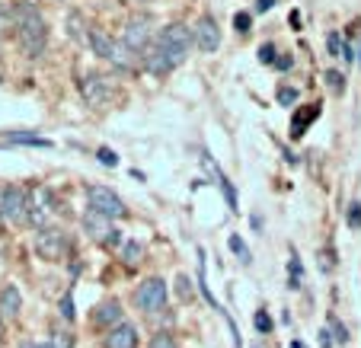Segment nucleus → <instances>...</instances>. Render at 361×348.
<instances>
[{
  "label": "nucleus",
  "instance_id": "obj_1",
  "mask_svg": "<svg viewBox=\"0 0 361 348\" xmlns=\"http://www.w3.org/2000/svg\"><path fill=\"white\" fill-rule=\"evenodd\" d=\"M192 42H195V35H192L183 23H170V26H164L157 32L154 48H147L144 68H147L150 74H166V70L179 68V64L185 61V55H189Z\"/></svg>",
  "mask_w": 361,
  "mask_h": 348
},
{
  "label": "nucleus",
  "instance_id": "obj_2",
  "mask_svg": "<svg viewBox=\"0 0 361 348\" xmlns=\"http://www.w3.org/2000/svg\"><path fill=\"white\" fill-rule=\"evenodd\" d=\"M16 35H20V45L26 48L29 58H39L48 45V26L42 20V13L32 4H23L16 7Z\"/></svg>",
  "mask_w": 361,
  "mask_h": 348
},
{
  "label": "nucleus",
  "instance_id": "obj_3",
  "mask_svg": "<svg viewBox=\"0 0 361 348\" xmlns=\"http://www.w3.org/2000/svg\"><path fill=\"white\" fill-rule=\"evenodd\" d=\"M87 39H90V45H93L96 55L106 58V61H109L112 68H118V70H135L137 55L131 51L128 45H125L122 39H112V35H106L102 29H90Z\"/></svg>",
  "mask_w": 361,
  "mask_h": 348
},
{
  "label": "nucleus",
  "instance_id": "obj_4",
  "mask_svg": "<svg viewBox=\"0 0 361 348\" xmlns=\"http://www.w3.org/2000/svg\"><path fill=\"white\" fill-rule=\"evenodd\" d=\"M166 301H170V291H166L164 278H144L135 291V307L147 316L166 310Z\"/></svg>",
  "mask_w": 361,
  "mask_h": 348
},
{
  "label": "nucleus",
  "instance_id": "obj_5",
  "mask_svg": "<svg viewBox=\"0 0 361 348\" xmlns=\"http://www.w3.org/2000/svg\"><path fill=\"white\" fill-rule=\"evenodd\" d=\"M87 208L96 214H102V218H109V220L125 218V211H128L125 201L109 189V185H87Z\"/></svg>",
  "mask_w": 361,
  "mask_h": 348
},
{
  "label": "nucleus",
  "instance_id": "obj_6",
  "mask_svg": "<svg viewBox=\"0 0 361 348\" xmlns=\"http://www.w3.org/2000/svg\"><path fill=\"white\" fill-rule=\"evenodd\" d=\"M0 218L10 224H23L29 220V192L23 185H7L0 195Z\"/></svg>",
  "mask_w": 361,
  "mask_h": 348
},
{
  "label": "nucleus",
  "instance_id": "obj_7",
  "mask_svg": "<svg viewBox=\"0 0 361 348\" xmlns=\"http://www.w3.org/2000/svg\"><path fill=\"white\" fill-rule=\"evenodd\" d=\"M80 93H83V99H87L93 109H99V106H106V103H112V96H116V89H112V83L106 80V77H99V74H87L80 80Z\"/></svg>",
  "mask_w": 361,
  "mask_h": 348
},
{
  "label": "nucleus",
  "instance_id": "obj_8",
  "mask_svg": "<svg viewBox=\"0 0 361 348\" xmlns=\"http://www.w3.org/2000/svg\"><path fill=\"white\" fill-rule=\"evenodd\" d=\"M51 211H55V198H51L48 185H35V189H29V220L45 230V220H48Z\"/></svg>",
  "mask_w": 361,
  "mask_h": 348
},
{
  "label": "nucleus",
  "instance_id": "obj_9",
  "mask_svg": "<svg viewBox=\"0 0 361 348\" xmlns=\"http://www.w3.org/2000/svg\"><path fill=\"white\" fill-rule=\"evenodd\" d=\"M35 253H39L42 259H61V256L68 253V237H64L61 230H55V227L39 230V237H35Z\"/></svg>",
  "mask_w": 361,
  "mask_h": 348
},
{
  "label": "nucleus",
  "instance_id": "obj_10",
  "mask_svg": "<svg viewBox=\"0 0 361 348\" xmlns=\"http://www.w3.org/2000/svg\"><path fill=\"white\" fill-rule=\"evenodd\" d=\"M147 39H150V16H144V13L131 16V20L125 23L122 42L131 48V51H141V48L147 45Z\"/></svg>",
  "mask_w": 361,
  "mask_h": 348
},
{
  "label": "nucleus",
  "instance_id": "obj_11",
  "mask_svg": "<svg viewBox=\"0 0 361 348\" xmlns=\"http://www.w3.org/2000/svg\"><path fill=\"white\" fill-rule=\"evenodd\" d=\"M195 45L202 48L204 55H212V51H218L221 48V29L218 23H214V16H202V20L195 23Z\"/></svg>",
  "mask_w": 361,
  "mask_h": 348
},
{
  "label": "nucleus",
  "instance_id": "obj_12",
  "mask_svg": "<svg viewBox=\"0 0 361 348\" xmlns=\"http://www.w3.org/2000/svg\"><path fill=\"white\" fill-rule=\"evenodd\" d=\"M83 230H87L96 243H109V240H116V230H112L109 218H102V214H96V211L83 214Z\"/></svg>",
  "mask_w": 361,
  "mask_h": 348
},
{
  "label": "nucleus",
  "instance_id": "obj_13",
  "mask_svg": "<svg viewBox=\"0 0 361 348\" xmlns=\"http://www.w3.org/2000/svg\"><path fill=\"white\" fill-rule=\"evenodd\" d=\"M102 345L106 348H137L141 339H137V329L131 326V323H118L116 329H109V335L102 339Z\"/></svg>",
  "mask_w": 361,
  "mask_h": 348
},
{
  "label": "nucleus",
  "instance_id": "obj_14",
  "mask_svg": "<svg viewBox=\"0 0 361 348\" xmlns=\"http://www.w3.org/2000/svg\"><path fill=\"white\" fill-rule=\"evenodd\" d=\"M204 163H208V170H212L214 179L221 182V192H224V198H227V208H231V211H237V208H240V198H237V189H233V182L224 176V170L214 163V157H212L208 151H204Z\"/></svg>",
  "mask_w": 361,
  "mask_h": 348
},
{
  "label": "nucleus",
  "instance_id": "obj_15",
  "mask_svg": "<svg viewBox=\"0 0 361 348\" xmlns=\"http://www.w3.org/2000/svg\"><path fill=\"white\" fill-rule=\"evenodd\" d=\"M320 118V103H314V106H307V109H300V112H294V118H291V137L298 141V137H304L307 135V128Z\"/></svg>",
  "mask_w": 361,
  "mask_h": 348
},
{
  "label": "nucleus",
  "instance_id": "obj_16",
  "mask_svg": "<svg viewBox=\"0 0 361 348\" xmlns=\"http://www.w3.org/2000/svg\"><path fill=\"white\" fill-rule=\"evenodd\" d=\"M93 323H96V326H102V329H106V326L116 329L118 323H125L122 320V304H118V301L99 304V307H96V313H93Z\"/></svg>",
  "mask_w": 361,
  "mask_h": 348
},
{
  "label": "nucleus",
  "instance_id": "obj_17",
  "mask_svg": "<svg viewBox=\"0 0 361 348\" xmlns=\"http://www.w3.org/2000/svg\"><path fill=\"white\" fill-rule=\"evenodd\" d=\"M0 310H4V316H16L23 310V297L13 285H7L0 291Z\"/></svg>",
  "mask_w": 361,
  "mask_h": 348
},
{
  "label": "nucleus",
  "instance_id": "obj_18",
  "mask_svg": "<svg viewBox=\"0 0 361 348\" xmlns=\"http://www.w3.org/2000/svg\"><path fill=\"white\" fill-rule=\"evenodd\" d=\"M198 291H202V297L212 307H218V301H214V294L208 291V278H204V249H198Z\"/></svg>",
  "mask_w": 361,
  "mask_h": 348
},
{
  "label": "nucleus",
  "instance_id": "obj_19",
  "mask_svg": "<svg viewBox=\"0 0 361 348\" xmlns=\"http://www.w3.org/2000/svg\"><path fill=\"white\" fill-rule=\"evenodd\" d=\"M141 256H144V246L135 243V240H125V246H122V262H128V266H137V262H141Z\"/></svg>",
  "mask_w": 361,
  "mask_h": 348
},
{
  "label": "nucleus",
  "instance_id": "obj_20",
  "mask_svg": "<svg viewBox=\"0 0 361 348\" xmlns=\"http://www.w3.org/2000/svg\"><path fill=\"white\" fill-rule=\"evenodd\" d=\"M10 144H26V147H51L48 137H35V135H10Z\"/></svg>",
  "mask_w": 361,
  "mask_h": 348
},
{
  "label": "nucleus",
  "instance_id": "obj_21",
  "mask_svg": "<svg viewBox=\"0 0 361 348\" xmlns=\"http://www.w3.org/2000/svg\"><path fill=\"white\" fill-rule=\"evenodd\" d=\"M227 243H231V249H233V253H237V259L243 262V266H250V262H252V253H250V249H246V243H243V240H240L237 233H233V237L227 240Z\"/></svg>",
  "mask_w": 361,
  "mask_h": 348
},
{
  "label": "nucleus",
  "instance_id": "obj_22",
  "mask_svg": "<svg viewBox=\"0 0 361 348\" xmlns=\"http://www.w3.org/2000/svg\"><path fill=\"white\" fill-rule=\"evenodd\" d=\"M345 224L352 227V230H358L361 227V201H352L348 205V214H345Z\"/></svg>",
  "mask_w": 361,
  "mask_h": 348
},
{
  "label": "nucleus",
  "instance_id": "obj_23",
  "mask_svg": "<svg viewBox=\"0 0 361 348\" xmlns=\"http://www.w3.org/2000/svg\"><path fill=\"white\" fill-rule=\"evenodd\" d=\"M326 87L333 89V93H342V89H345V77H342L339 70H326Z\"/></svg>",
  "mask_w": 361,
  "mask_h": 348
},
{
  "label": "nucleus",
  "instance_id": "obj_24",
  "mask_svg": "<svg viewBox=\"0 0 361 348\" xmlns=\"http://www.w3.org/2000/svg\"><path fill=\"white\" fill-rule=\"evenodd\" d=\"M300 99V93L294 87H279V103L281 106H294Z\"/></svg>",
  "mask_w": 361,
  "mask_h": 348
},
{
  "label": "nucleus",
  "instance_id": "obj_25",
  "mask_svg": "<svg viewBox=\"0 0 361 348\" xmlns=\"http://www.w3.org/2000/svg\"><path fill=\"white\" fill-rule=\"evenodd\" d=\"M96 160H99L102 166H118V157L112 147H99V151H96Z\"/></svg>",
  "mask_w": 361,
  "mask_h": 348
},
{
  "label": "nucleus",
  "instance_id": "obj_26",
  "mask_svg": "<svg viewBox=\"0 0 361 348\" xmlns=\"http://www.w3.org/2000/svg\"><path fill=\"white\" fill-rule=\"evenodd\" d=\"M51 348H74V335L68 333H51V342H48Z\"/></svg>",
  "mask_w": 361,
  "mask_h": 348
},
{
  "label": "nucleus",
  "instance_id": "obj_27",
  "mask_svg": "<svg viewBox=\"0 0 361 348\" xmlns=\"http://www.w3.org/2000/svg\"><path fill=\"white\" fill-rule=\"evenodd\" d=\"M288 268H291V287H300V259H298L294 249H291V262H288Z\"/></svg>",
  "mask_w": 361,
  "mask_h": 348
},
{
  "label": "nucleus",
  "instance_id": "obj_28",
  "mask_svg": "<svg viewBox=\"0 0 361 348\" xmlns=\"http://www.w3.org/2000/svg\"><path fill=\"white\" fill-rule=\"evenodd\" d=\"M256 329H259L262 335H266V333H272V320H269V313H266V310H256Z\"/></svg>",
  "mask_w": 361,
  "mask_h": 348
},
{
  "label": "nucleus",
  "instance_id": "obj_29",
  "mask_svg": "<svg viewBox=\"0 0 361 348\" xmlns=\"http://www.w3.org/2000/svg\"><path fill=\"white\" fill-rule=\"evenodd\" d=\"M61 316H64V320H74V316H77V310H74V297H71V294H64V301H61Z\"/></svg>",
  "mask_w": 361,
  "mask_h": 348
},
{
  "label": "nucleus",
  "instance_id": "obj_30",
  "mask_svg": "<svg viewBox=\"0 0 361 348\" xmlns=\"http://www.w3.org/2000/svg\"><path fill=\"white\" fill-rule=\"evenodd\" d=\"M150 348H179V345H176V342H173L166 333H160V335H154V342H150Z\"/></svg>",
  "mask_w": 361,
  "mask_h": 348
},
{
  "label": "nucleus",
  "instance_id": "obj_31",
  "mask_svg": "<svg viewBox=\"0 0 361 348\" xmlns=\"http://www.w3.org/2000/svg\"><path fill=\"white\" fill-rule=\"evenodd\" d=\"M329 326H333V333H336V342H348V329L342 326L336 316H329Z\"/></svg>",
  "mask_w": 361,
  "mask_h": 348
},
{
  "label": "nucleus",
  "instance_id": "obj_32",
  "mask_svg": "<svg viewBox=\"0 0 361 348\" xmlns=\"http://www.w3.org/2000/svg\"><path fill=\"white\" fill-rule=\"evenodd\" d=\"M259 61L262 64H272L275 61V45H269V42H266V45L259 48Z\"/></svg>",
  "mask_w": 361,
  "mask_h": 348
},
{
  "label": "nucleus",
  "instance_id": "obj_33",
  "mask_svg": "<svg viewBox=\"0 0 361 348\" xmlns=\"http://www.w3.org/2000/svg\"><path fill=\"white\" fill-rule=\"evenodd\" d=\"M68 26H71V29H68L71 35H77V39H83V29H80V16H77V13H74V16H68Z\"/></svg>",
  "mask_w": 361,
  "mask_h": 348
},
{
  "label": "nucleus",
  "instance_id": "obj_34",
  "mask_svg": "<svg viewBox=\"0 0 361 348\" xmlns=\"http://www.w3.org/2000/svg\"><path fill=\"white\" fill-rule=\"evenodd\" d=\"M320 345H323V348H333V345H336V335L329 333V326L320 329Z\"/></svg>",
  "mask_w": 361,
  "mask_h": 348
},
{
  "label": "nucleus",
  "instance_id": "obj_35",
  "mask_svg": "<svg viewBox=\"0 0 361 348\" xmlns=\"http://www.w3.org/2000/svg\"><path fill=\"white\" fill-rule=\"evenodd\" d=\"M233 26H237V32H246V29H250V13H237Z\"/></svg>",
  "mask_w": 361,
  "mask_h": 348
},
{
  "label": "nucleus",
  "instance_id": "obj_36",
  "mask_svg": "<svg viewBox=\"0 0 361 348\" xmlns=\"http://www.w3.org/2000/svg\"><path fill=\"white\" fill-rule=\"evenodd\" d=\"M275 7V0H256V13H269Z\"/></svg>",
  "mask_w": 361,
  "mask_h": 348
},
{
  "label": "nucleus",
  "instance_id": "obj_37",
  "mask_svg": "<svg viewBox=\"0 0 361 348\" xmlns=\"http://www.w3.org/2000/svg\"><path fill=\"white\" fill-rule=\"evenodd\" d=\"M20 348H51V345H48V342H23Z\"/></svg>",
  "mask_w": 361,
  "mask_h": 348
},
{
  "label": "nucleus",
  "instance_id": "obj_38",
  "mask_svg": "<svg viewBox=\"0 0 361 348\" xmlns=\"http://www.w3.org/2000/svg\"><path fill=\"white\" fill-rule=\"evenodd\" d=\"M275 64H279L281 70H291V64H294V61H291V58H281V61H275Z\"/></svg>",
  "mask_w": 361,
  "mask_h": 348
},
{
  "label": "nucleus",
  "instance_id": "obj_39",
  "mask_svg": "<svg viewBox=\"0 0 361 348\" xmlns=\"http://www.w3.org/2000/svg\"><path fill=\"white\" fill-rule=\"evenodd\" d=\"M291 348H304V342H298V339H294V342H291Z\"/></svg>",
  "mask_w": 361,
  "mask_h": 348
},
{
  "label": "nucleus",
  "instance_id": "obj_40",
  "mask_svg": "<svg viewBox=\"0 0 361 348\" xmlns=\"http://www.w3.org/2000/svg\"><path fill=\"white\" fill-rule=\"evenodd\" d=\"M355 58H358V64H361V39H358V55H355Z\"/></svg>",
  "mask_w": 361,
  "mask_h": 348
},
{
  "label": "nucleus",
  "instance_id": "obj_41",
  "mask_svg": "<svg viewBox=\"0 0 361 348\" xmlns=\"http://www.w3.org/2000/svg\"><path fill=\"white\" fill-rule=\"evenodd\" d=\"M0 195H4V189H0Z\"/></svg>",
  "mask_w": 361,
  "mask_h": 348
},
{
  "label": "nucleus",
  "instance_id": "obj_42",
  "mask_svg": "<svg viewBox=\"0 0 361 348\" xmlns=\"http://www.w3.org/2000/svg\"><path fill=\"white\" fill-rule=\"evenodd\" d=\"M0 80H4V74H0Z\"/></svg>",
  "mask_w": 361,
  "mask_h": 348
}]
</instances>
